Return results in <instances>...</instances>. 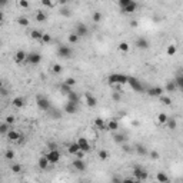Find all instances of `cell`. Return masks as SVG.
Listing matches in <instances>:
<instances>
[{"mask_svg":"<svg viewBox=\"0 0 183 183\" xmlns=\"http://www.w3.org/2000/svg\"><path fill=\"white\" fill-rule=\"evenodd\" d=\"M129 76L122 75V73H112V75L107 77L109 83L110 85H115V86H119V85H126Z\"/></svg>","mask_w":183,"mask_h":183,"instance_id":"1","label":"cell"},{"mask_svg":"<svg viewBox=\"0 0 183 183\" xmlns=\"http://www.w3.org/2000/svg\"><path fill=\"white\" fill-rule=\"evenodd\" d=\"M127 85L135 90V92H139V93H143V92H145V86L142 85V82H140L139 79L133 77V76H129V79H127Z\"/></svg>","mask_w":183,"mask_h":183,"instance_id":"2","label":"cell"},{"mask_svg":"<svg viewBox=\"0 0 183 183\" xmlns=\"http://www.w3.org/2000/svg\"><path fill=\"white\" fill-rule=\"evenodd\" d=\"M133 177H135L137 182H143V180H146L149 177V173L146 172L143 168H140V166H136V168L133 169Z\"/></svg>","mask_w":183,"mask_h":183,"instance_id":"3","label":"cell"},{"mask_svg":"<svg viewBox=\"0 0 183 183\" xmlns=\"http://www.w3.org/2000/svg\"><path fill=\"white\" fill-rule=\"evenodd\" d=\"M45 157L47 159L49 164H56L57 162L60 160V153H59V150H49L47 153L45 155Z\"/></svg>","mask_w":183,"mask_h":183,"instance_id":"4","label":"cell"},{"mask_svg":"<svg viewBox=\"0 0 183 183\" xmlns=\"http://www.w3.org/2000/svg\"><path fill=\"white\" fill-rule=\"evenodd\" d=\"M36 103H37V107L40 109V110H45V112L50 110V102H49L47 97L37 96V99H36Z\"/></svg>","mask_w":183,"mask_h":183,"instance_id":"5","label":"cell"},{"mask_svg":"<svg viewBox=\"0 0 183 183\" xmlns=\"http://www.w3.org/2000/svg\"><path fill=\"white\" fill-rule=\"evenodd\" d=\"M26 62L27 63H30V64H39L41 62V54L40 53H36V52H33V53H27V57H26Z\"/></svg>","mask_w":183,"mask_h":183,"instance_id":"6","label":"cell"},{"mask_svg":"<svg viewBox=\"0 0 183 183\" xmlns=\"http://www.w3.org/2000/svg\"><path fill=\"white\" fill-rule=\"evenodd\" d=\"M72 49L69 47V46H59V49H57V54H59V57H62V59H69V57H72Z\"/></svg>","mask_w":183,"mask_h":183,"instance_id":"7","label":"cell"},{"mask_svg":"<svg viewBox=\"0 0 183 183\" xmlns=\"http://www.w3.org/2000/svg\"><path fill=\"white\" fill-rule=\"evenodd\" d=\"M76 143H77L79 149H80V152H83V153H87V152L90 150V143L87 142V139H86V137H79Z\"/></svg>","mask_w":183,"mask_h":183,"instance_id":"8","label":"cell"},{"mask_svg":"<svg viewBox=\"0 0 183 183\" xmlns=\"http://www.w3.org/2000/svg\"><path fill=\"white\" fill-rule=\"evenodd\" d=\"M72 166H73V169L77 170V172H85V170H86V163H85L83 159H76V160H73Z\"/></svg>","mask_w":183,"mask_h":183,"instance_id":"9","label":"cell"},{"mask_svg":"<svg viewBox=\"0 0 183 183\" xmlns=\"http://www.w3.org/2000/svg\"><path fill=\"white\" fill-rule=\"evenodd\" d=\"M76 34H77L79 37H85L89 34V29L85 23H79L77 24V29H76Z\"/></svg>","mask_w":183,"mask_h":183,"instance_id":"10","label":"cell"},{"mask_svg":"<svg viewBox=\"0 0 183 183\" xmlns=\"http://www.w3.org/2000/svg\"><path fill=\"white\" fill-rule=\"evenodd\" d=\"M24 105H26V99L22 96H16L13 100H11V106L16 109H22L24 107Z\"/></svg>","mask_w":183,"mask_h":183,"instance_id":"11","label":"cell"},{"mask_svg":"<svg viewBox=\"0 0 183 183\" xmlns=\"http://www.w3.org/2000/svg\"><path fill=\"white\" fill-rule=\"evenodd\" d=\"M26 57H27V53L26 52H23V50H17V52L15 53V62L16 63H19V64H22L23 62H26Z\"/></svg>","mask_w":183,"mask_h":183,"instance_id":"12","label":"cell"},{"mask_svg":"<svg viewBox=\"0 0 183 183\" xmlns=\"http://www.w3.org/2000/svg\"><path fill=\"white\" fill-rule=\"evenodd\" d=\"M136 46H137V49H140V50H146V49H149L150 43L147 39L145 37H139L137 40H136Z\"/></svg>","mask_w":183,"mask_h":183,"instance_id":"13","label":"cell"},{"mask_svg":"<svg viewBox=\"0 0 183 183\" xmlns=\"http://www.w3.org/2000/svg\"><path fill=\"white\" fill-rule=\"evenodd\" d=\"M147 94H149V96H152V97H160L162 94H163V89H162V87H159V86L150 87V89L147 90Z\"/></svg>","mask_w":183,"mask_h":183,"instance_id":"14","label":"cell"},{"mask_svg":"<svg viewBox=\"0 0 183 183\" xmlns=\"http://www.w3.org/2000/svg\"><path fill=\"white\" fill-rule=\"evenodd\" d=\"M85 99H86V105L89 106V107H96L97 106V99L93 96V94L86 93L85 94Z\"/></svg>","mask_w":183,"mask_h":183,"instance_id":"15","label":"cell"},{"mask_svg":"<svg viewBox=\"0 0 183 183\" xmlns=\"http://www.w3.org/2000/svg\"><path fill=\"white\" fill-rule=\"evenodd\" d=\"M122 10H123V13H126V15H130V13H135V11L137 10V3L132 0L130 3L127 4V6H126L124 9H122Z\"/></svg>","mask_w":183,"mask_h":183,"instance_id":"16","label":"cell"},{"mask_svg":"<svg viewBox=\"0 0 183 183\" xmlns=\"http://www.w3.org/2000/svg\"><path fill=\"white\" fill-rule=\"evenodd\" d=\"M64 112L69 113V115H75L77 112V105L76 103H72V102H68L66 105H64Z\"/></svg>","mask_w":183,"mask_h":183,"instance_id":"17","label":"cell"},{"mask_svg":"<svg viewBox=\"0 0 183 183\" xmlns=\"http://www.w3.org/2000/svg\"><path fill=\"white\" fill-rule=\"evenodd\" d=\"M7 137L10 142H19V139L22 137V135H20V132H17V130H9Z\"/></svg>","mask_w":183,"mask_h":183,"instance_id":"18","label":"cell"},{"mask_svg":"<svg viewBox=\"0 0 183 183\" xmlns=\"http://www.w3.org/2000/svg\"><path fill=\"white\" fill-rule=\"evenodd\" d=\"M106 129H107V130H110V132H116L117 129H119V122H117V120H115V119L109 120L107 123H106Z\"/></svg>","mask_w":183,"mask_h":183,"instance_id":"19","label":"cell"},{"mask_svg":"<svg viewBox=\"0 0 183 183\" xmlns=\"http://www.w3.org/2000/svg\"><path fill=\"white\" fill-rule=\"evenodd\" d=\"M93 124H94V127H96V129H99V130H105V129H106V122L102 119V117H97V119H94Z\"/></svg>","mask_w":183,"mask_h":183,"instance_id":"20","label":"cell"},{"mask_svg":"<svg viewBox=\"0 0 183 183\" xmlns=\"http://www.w3.org/2000/svg\"><path fill=\"white\" fill-rule=\"evenodd\" d=\"M34 19H36V22H39V23L46 22V20H47V15H46V11H43V10H37V13H36V16H34Z\"/></svg>","mask_w":183,"mask_h":183,"instance_id":"21","label":"cell"},{"mask_svg":"<svg viewBox=\"0 0 183 183\" xmlns=\"http://www.w3.org/2000/svg\"><path fill=\"white\" fill-rule=\"evenodd\" d=\"M37 166H39V169H41V170H46V169L49 168V162H47V159H46L45 156L39 157V160H37Z\"/></svg>","mask_w":183,"mask_h":183,"instance_id":"22","label":"cell"},{"mask_svg":"<svg viewBox=\"0 0 183 183\" xmlns=\"http://www.w3.org/2000/svg\"><path fill=\"white\" fill-rule=\"evenodd\" d=\"M113 140H115V143H124L127 140V137L124 135H122V133H113Z\"/></svg>","mask_w":183,"mask_h":183,"instance_id":"23","label":"cell"},{"mask_svg":"<svg viewBox=\"0 0 183 183\" xmlns=\"http://www.w3.org/2000/svg\"><path fill=\"white\" fill-rule=\"evenodd\" d=\"M156 179H157V182L159 183H168L169 182V176L166 175L164 172H159L156 175Z\"/></svg>","mask_w":183,"mask_h":183,"instance_id":"24","label":"cell"},{"mask_svg":"<svg viewBox=\"0 0 183 183\" xmlns=\"http://www.w3.org/2000/svg\"><path fill=\"white\" fill-rule=\"evenodd\" d=\"M41 34H43V32H40V30H37V29H34V30L30 32V37L33 39V40H40Z\"/></svg>","mask_w":183,"mask_h":183,"instance_id":"25","label":"cell"},{"mask_svg":"<svg viewBox=\"0 0 183 183\" xmlns=\"http://www.w3.org/2000/svg\"><path fill=\"white\" fill-rule=\"evenodd\" d=\"M68 102H72V103H76V105H77V102H79V96H77V93L72 90L70 93L68 94Z\"/></svg>","mask_w":183,"mask_h":183,"instance_id":"26","label":"cell"},{"mask_svg":"<svg viewBox=\"0 0 183 183\" xmlns=\"http://www.w3.org/2000/svg\"><path fill=\"white\" fill-rule=\"evenodd\" d=\"M117 49H119V52H122V53H127L129 52V49H130V46H129L127 41H122V43H119Z\"/></svg>","mask_w":183,"mask_h":183,"instance_id":"27","label":"cell"},{"mask_svg":"<svg viewBox=\"0 0 183 183\" xmlns=\"http://www.w3.org/2000/svg\"><path fill=\"white\" fill-rule=\"evenodd\" d=\"M69 153L70 155H76L77 153V152H80V149H79V146H77V143H70V145H69Z\"/></svg>","mask_w":183,"mask_h":183,"instance_id":"28","label":"cell"},{"mask_svg":"<svg viewBox=\"0 0 183 183\" xmlns=\"http://www.w3.org/2000/svg\"><path fill=\"white\" fill-rule=\"evenodd\" d=\"M97 157L100 159V160H107L109 159V152L107 150H105V149H102V150H99V153H97Z\"/></svg>","mask_w":183,"mask_h":183,"instance_id":"29","label":"cell"},{"mask_svg":"<svg viewBox=\"0 0 183 183\" xmlns=\"http://www.w3.org/2000/svg\"><path fill=\"white\" fill-rule=\"evenodd\" d=\"M168 115L166 113H159L157 115V123H160V124H166V122H168Z\"/></svg>","mask_w":183,"mask_h":183,"instance_id":"30","label":"cell"},{"mask_svg":"<svg viewBox=\"0 0 183 183\" xmlns=\"http://www.w3.org/2000/svg\"><path fill=\"white\" fill-rule=\"evenodd\" d=\"M159 100H160V103H162V105H164V106H170V105H172V99H170L169 96H163V94H162V96L159 97Z\"/></svg>","mask_w":183,"mask_h":183,"instance_id":"31","label":"cell"},{"mask_svg":"<svg viewBox=\"0 0 183 183\" xmlns=\"http://www.w3.org/2000/svg\"><path fill=\"white\" fill-rule=\"evenodd\" d=\"M79 36L76 33H72V34H69V37H68V40H69V43H70V45H76V43H77L79 41Z\"/></svg>","mask_w":183,"mask_h":183,"instance_id":"32","label":"cell"},{"mask_svg":"<svg viewBox=\"0 0 183 183\" xmlns=\"http://www.w3.org/2000/svg\"><path fill=\"white\" fill-rule=\"evenodd\" d=\"M9 130H10V126L7 123H0V135H7Z\"/></svg>","mask_w":183,"mask_h":183,"instance_id":"33","label":"cell"},{"mask_svg":"<svg viewBox=\"0 0 183 183\" xmlns=\"http://www.w3.org/2000/svg\"><path fill=\"white\" fill-rule=\"evenodd\" d=\"M10 170L15 173V175H19V173L22 172V164H17V163L11 164V166H10Z\"/></svg>","mask_w":183,"mask_h":183,"instance_id":"34","label":"cell"},{"mask_svg":"<svg viewBox=\"0 0 183 183\" xmlns=\"http://www.w3.org/2000/svg\"><path fill=\"white\" fill-rule=\"evenodd\" d=\"M176 89H177V87H176V85L173 83V80H172V82L166 83V87H164V90H166V92H176Z\"/></svg>","mask_w":183,"mask_h":183,"instance_id":"35","label":"cell"},{"mask_svg":"<svg viewBox=\"0 0 183 183\" xmlns=\"http://www.w3.org/2000/svg\"><path fill=\"white\" fill-rule=\"evenodd\" d=\"M173 83L176 85V87H177V89H183V77L180 75L177 76L175 80H173Z\"/></svg>","mask_w":183,"mask_h":183,"instance_id":"36","label":"cell"},{"mask_svg":"<svg viewBox=\"0 0 183 183\" xmlns=\"http://www.w3.org/2000/svg\"><path fill=\"white\" fill-rule=\"evenodd\" d=\"M176 52H177V47H176L175 45H170L168 46V50H166V53H168L169 56H175Z\"/></svg>","mask_w":183,"mask_h":183,"instance_id":"37","label":"cell"},{"mask_svg":"<svg viewBox=\"0 0 183 183\" xmlns=\"http://www.w3.org/2000/svg\"><path fill=\"white\" fill-rule=\"evenodd\" d=\"M166 124H168V127H169V129H172V130H175L176 127H177V122H176L175 119H168Z\"/></svg>","mask_w":183,"mask_h":183,"instance_id":"38","label":"cell"},{"mask_svg":"<svg viewBox=\"0 0 183 183\" xmlns=\"http://www.w3.org/2000/svg\"><path fill=\"white\" fill-rule=\"evenodd\" d=\"M62 70H63V68H62V64H59V63H54L52 66V72L53 73H56V75L62 73Z\"/></svg>","mask_w":183,"mask_h":183,"instance_id":"39","label":"cell"},{"mask_svg":"<svg viewBox=\"0 0 183 183\" xmlns=\"http://www.w3.org/2000/svg\"><path fill=\"white\" fill-rule=\"evenodd\" d=\"M17 23H19L20 26H23V27H26V26H29V19H27V17H19V19H17Z\"/></svg>","mask_w":183,"mask_h":183,"instance_id":"40","label":"cell"},{"mask_svg":"<svg viewBox=\"0 0 183 183\" xmlns=\"http://www.w3.org/2000/svg\"><path fill=\"white\" fill-rule=\"evenodd\" d=\"M40 40L43 41V43H46V45H47V43H50V41H52V36H50L49 33H43V34H41Z\"/></svg>","mask_w":183,"mask_h":183,"instance_id":"41","label":"cell"},{"mask_svg":"<svg viewBox=\"0 0 183 183\" xmlns=\"http://www.w3.org/2000/svg\"><path fill=\"white\" fill-rule=\"evenodd\" d=\"M4 157H6L7 160H13V159H15V152H13L11 149H7L6 150V153H4Z\"/></svg>","mask_w":183,"mask_h":183,"instance_id":"42","label":"cell"},{"mask_svg":"<svg viewBox=\"0 0 183 183\" xmlns=\"http://www.w3.org/2000/svg\"><path fill=\"white\" fill-rule=\"evenodd\" d=\"M102 17H103V16H102L100 11H94L93 16H92V19H93V22H94V23H99V22L102 20Z\"/></svg>","mask_w":183,"mask_h":183,"instance_id":"43","label":"cell"},{"mask_svg":"<svg viewBox=\"0 0 183 183\" xmlns=\"http://www.w3.org/2000/svg\"><path fill=\"white\" fill-rule=\"evenodd\" d=\"M60 90H62V93H63V94H66V96H68V94L72 92V87H69L68 85H64V83H63V85L60 86Z\"/></svg>","mask_w":183,"mask_h":183,"instance_id":"44","label":"cell"},{"mask_svg":"<svg viewBox=\"0 0 183 183\" xmlns=\"http://www.w3.org/2000/svg\"><path fill=\"white\" fill-rule=\"evenodd\" d=\"M136 150H137V153L142 155V156H143V155H147V150H146V147L143 145H137V146H136Z\"/></svg>","mask_w":183,"mask_h":183,"instance_id":"45","label":"cell"},{"mask_svg":"<svg viewBox=\"0 0 183 183\" xmlns=\"http://www.w3.org/2000/svg\"><path fill=\"white\" fill-rule=\"evenodd\" d=\"M41 4L45 6V7H54L56 6V2H50V0H41Z\"/></svg>","mask_w":183,"mask_h":183,"instance_id":"46","label":"cell"},{"mask_svg":"<svg viewBox=\"0 0 183 183\" xmlns=\"http://www.w3.org/2000/svg\"><path fill=\"white\" fill-rule=\"evenodd\" d=\"M17 6H19L20 9H27L30 6V3L27 0H19V2H17Z\"/></svg>","mask_w":183,"mask_h":183,"instance_id":"47","label":"cell"},{"mask_svg":"<svg viewBox=\"0 0 183 183\" xmlns=\"http://www.w3.org/2000/svg\"><path fill=\"white\" fill-rule=\"evenodd\" d=\"M112 99L115 102H119L120 99H122V93H120V90H117V92H113V93H112Z\"/></svg>","mask_w":183,"mask_h":183,"instance_id":"48","label":"cell"},{"mask_svg":"<svg viewBox=\"0 0 183 183\" xmlns=\"http://www.w3.org/2000/svg\"><path fill=\"white\" fill-rule=\"evenodd\" d=\"M64 85H68L69 87H72V86H75L76 85V80L73 77H68L66 80H64Z\"/></svg>","mask_w":183,"mask_h":183,"instance_id":"49","label":"cell"},{"mask_svg":"<svg viewBox=\"0 0 183 183\" xmlns=\"http://www.w3.org/2000/svg\"><path fill=\"white\" fill-rule=\"evenodd\" d=\"M15 122H16L15 116H7V117H6V122H4V123H7L9 126H11V124H15Z\"/></svg>","mask_w":183,"mask_h":183,"instance_id":"50","label":"cell"},{"mask_svg":"<svg viewBox=\"0 0 183 183\" xmlns=\"http://www.w3.org/2000/svg\"><path fill=\"white\" fill-rule=\"evenodd\" d=\"M122 183H140V182H137L135 177L133 179L132 177H126V179H122Z\"/></svg>","mask_w":183,"mask_h":183,"instance_id":"51","label":"cell"},{"mask_svg":"<svg viewBox=\"0 0 183 183\" xmlns=\"http://www.w3.org/2000/svg\"><path fill=\"white\" fill-rule=\"evenodd\" d=\"M150 157H152V159H153V160H157V159H159V157H160V155L157 153L156 150H152V152H150Z\"/></svg>","mask_w":183,"mask_h":183,"instance_id":"52","label":"cell"},{"mask_svg":"<svg viewBox=\"0 0 183 183\" xmlns=\"http://www.w3.org/2000/svg\"><path fill=\"white\" fill-rule=\"evenodd\" d=\"M130 2H132V0H119V6H120L122 9H124L127 4L130 3Z\"/></svg>","mask_w":183,"mask_h":183,"instance_id":"53","label":"cell"},{"mask_svg":"<svg viewBox=\"0 0 183 183\" xmlns=\"http://www.w3.org/2000/svg\"><path fill=\"white\" fill-rule=\"evenodd\" d=\"M112 183H122V179L120 177H117V176H115L112 179Z\"/></svg>","mask_w":183,"mask_h":183,"instance_id":"54","label":"cell"},{"mask_svg":"<svg viewBox=\"0 0 183 183\" xmlns=\"http://www.w3.org/2000/svg\"><path fill=\"white\" fill-rule=\"evenodd\" d=\"M0 93L3 94V96H6V94H7V93H9V90H7V89H6V87H2V89H0Z\"/></svg>","mask_w":183,"mask_h":183,"instance_id":"55","label":"cell"},{"mask_svg":"<svg viewBox=\"0 0 183 183\" xmlns=\"http://www.w3.org/2000/svg\"><path fill=\"white\" fill-rule=\"evenodd\" d=\"M49 150H56V145L54 143H49Z\"/></svg>","mask_w":183,"mask_h":183,"instance_id":"56","label":"cell"},{"mask_svg":"<svg viewBox=\"0 0 183 183\" xmlns=\"http://www.w3.org/2000/svg\"><path fill=\"white\" fill-rule=\"evenodd\" d=\"M3 20H4V13L2 10H0V24L3 23Z\"/></svg>","mask_w":183,"mask_h":183,"instance_id":"57","label":"cell"},{"mask_svg":"<svg viewBox=\"0 0 183 183\" xmlns=\"http://www.w3.org/2000/svg\"><path fill=\"white\" fill-rule=\"evenodd\" d=\"M62 15H63V16H70V11H69V10H63V11H62Z\"/></svg>","mask_w":183,"mask_h":183,"instance_id":"58","label":"cell"},{"mask_svg":"<svg viewBox=\"0 0 183 183\" xmlns=\"http://www.w3.org/2000/svg\"><path fill=\"white\" fill-rule=\"evenodd\" d=\"M6 4H7V2H6V0H2V2H0V7H3Z\"/></svg>","mask_w":183,"mask_h":183,"instance_id":"59","label":"cell"},{"mask_svg":"<svg viewBox=\"0 0 183 183\" xmlns=\"http://www.w3.org/2000/svg\"><path fill=\"white\" fill-rule=\"evenodd\" d=\"M132 26H133V27H136V26H137V22H136V20H132Z\"/></svg>","mask_w":183,"mask_h":183,"instance_id":"60","label":"cell"},{"mask_svg":"<svg viewBox=\"0 0 183 183\" xmlns=\"http://www.w3.org/2000/svg\"><path fill=\"white\" fill-rule=\"evenodd\" d=\"M3 87V80H0V89Z\"/></svg>","mask_w":183,"mask_h":183,"instance_id":"61","label":"cell"},{"mask_svg":"<svg viewBox=\"0 0 183 183\" xmlns=\"http://www.w3.org/2000/svg\"><path fill=\"white\" fill-rule=\"evenodd\" d=\"M22 183H30V182H27V180H26V182H22Z\"/></svg>","mask_w":183,"mask_h":183,"instance_id":"62","label":"cell"}]
</instances>
